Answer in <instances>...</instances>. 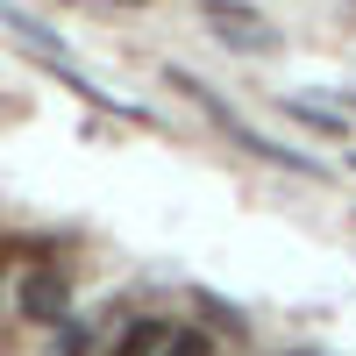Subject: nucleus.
Instances as JSON below:
<instances>
[{"label":"nucleus","instance_id":"f03ea898","mask_svg":"<svg viewBox=\"0 0 356 356\" xmlns=\"http://www.w3.org/2000/svg\"><path fill=\"white\" fill-rule=\"evenodd\" d=\"M207 22H214V29H228L221 43H250V50H271V43H278L271 29H264V15L235 8V0H207Z\"/></svg>","mask_w":356,"mask_h":356},{"label":"nucleus","instance_id":"423d86ee","mask_svg":"<svg viewBox=\"0 0 356 356\" xmlns=\"http://www.w3.org/2000/svg\"><path fill=\"white\" fill-rule=\"evenodd\" d=\"M200 314H207V321H214V328H221V335H243V328H250V321H243V314H235V307H221V300H207V292H200Z\"/></svg>","mask_w":356,"mask_h":356},{"label":"nucleus","instance_id":"39448f33","mask_svg":"<svg viewBox=\"0 0 356 356\" xmlns=\"http://www.w3.org/2000/svg\"><path fill=\"white\" fill-rule=\"evenodd\" d=\"M93 349V328H86V321H65V328H57V349L50 356H86Z\"/></svg>","mask_w":356,"mask_h":356},{"label":"nucleus","instance_id":"0eeeda50","mask_svg":"<svg viewBox=\"0 0 356 356\" xmlns=\"http://www.w3.org/2000/svg\"><path fill=\"white\" fill-rule=\"evenodd\" d=\"M0 278H8V257H0Z\"/></svg>","mask_w":356,"mask_h":356},{"label":"nucleus","instance_id":"7ed1b4c3","mask_svg":"<svg viewBox=\"0 0 356 356\" xmlns=\"http://www.w3.org/2000/svg\"><path fill=\"white\" fill-rule=\"evenodd\" d=\"M171 335H178L171 321H157V314H136L129 328L114 335V349H107V356H164V342H171Z\"/></svg>","mask_w":356,"mask_h":356},{"label":"nucleus","instance_id":"f257e3e1","mask_svg":"<svg viewBox=\"0 0 356 356\" xmlns=\"http://www.w3.org/2000/svg\"><path fill=\"white\" fill-rule=\"evenodd\" d=\"M15 314L36 321V328H65L72 321V271L65 264H36V271L15 285Z\"/></svg>","mask_w":356,"mask_h":356},{"label":"nucleus","instance_id":"20e7f679","mask_svg":"<svg viewBox=\"0 0 356 356\" xmlns=\"http://www.w3.org/2000/svg\"><path fill=\"white\" fill-rule=\"evenodd\" d=\"M164 356H214V335H207V328H178L164 342Z\"/></svg>","mask_w":356,"mask_h":356}]
</instances>
